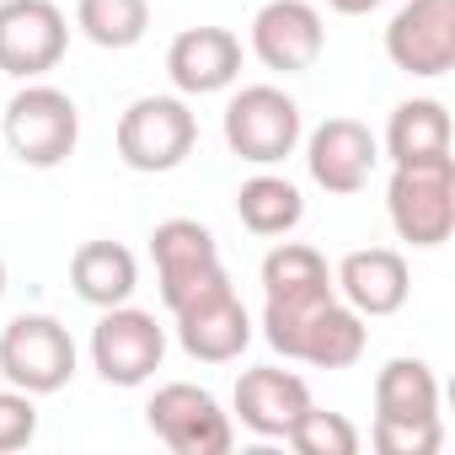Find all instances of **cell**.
I'll use <instances>...</instances> for the list:
<instances>
[{
  "mask_svg": "<svg viewBox=\"0 0 455 455\" xmlns=\"http://www.w3.org/2000/svg\"><path fill=\"white\" fill-rule=\"evenodd\" d=\"M370 444L380 455H434L444 444L439 423V380L428 359L396 354L375 375V428Z\"/></svg>",
  "mask_w": 455,
  "mask_h": 455,
  "instance_id": "obj_1",
  "label": "cell"
},
{
  "mask_svg": "<svg viewBox=\"0 0 455 455\" xmlns=\"http://www.w3.org/2000/svg\"><path fill=\"white\" fill-rule=\"evenodd\" d=\"M263 338L274 354L300 359L311 370H348L370 348V327L343 295H322L306 306H263Z\"/></svg>",
  "mask_w": 455,
  "mask_h": 455,
  "instance_id": "obj_2",
  "label": "cell"
},
{
  "mask_svg": "<svg viewBox=\"0 0 455 455\" xmlns=\"http://www.w3.org/2000/svg\"><path fill=\"white\" fill-rule=\"evenodd\" d=\"M150 258H156V284H161V306L177 316L209 295H225V290H236L231 274H225L220 263V242L209 225L198 220H161L156 231H150Z\"/></svg>",
  "mask_w": 455,
  "mask_h": 455,
  "instance_id": "obj_3",
  "label": "cell"
},
{
  "mask_svg": "<svg viewBox=\"0 0 455 455\" xmlns=\"http://www.w3.org/2000/svg\"><path fill=\"white\" fill-rule=\"evenodd\" d=\"M386 220L407 247H423V252L444 247L450 231H455V156L391 166Z\"/></svg>",
  "mask_w": 455,
  "mask_h": 455,
  "instance_id": "obj_4",
  "label": "cell"
},
{
  "mask_svg": "<svg viewBox=\"0 0 455 455\" xmlns=\"http://www.w3.org/2000/svg\"><path fill=\"white\" fill-rule=\"evenodd\" d=\"M0 134H6V150L22 166H60L76 156L81 145V108L70 92L49 86V81H22V92L6 102V118H0Z\"/></svg>",
  "mask_w": 455,
  "mask_h": 455,
  "instance_id": "obj_5",
  "label": "cell"
},
{
  "mask_svg": "<svg viewBox=\"0 0 455 455\" xmlns=\"http://www.w3.org/2000/svg\"><path fill=\"white\" fill-rule=\"evenodd\" d=\"M225 145H231L236 161L247 166H279L300 150L306 140V118L300 102L284 86H242L231 102H225Z\"/></svg>",
  "mask_w": 455,
  "mask_h": 455,
  "instance_id": "obj_6",
  "label": "cell"
},
{
  "mask_svg": "<svg viewBox=\"0 0 455 455\" xmlns=\"http://www.w3.org/2000/svg\"><path fill=\"white\" fill-rule=\"evenodd\" d=\"M76 338L60 316L28 311L0 327V375L28 396H54L76 380Z\"/></svg>",
  "mask_w": 455,
  "mask_h": 455,
  "instance_id": "obj_7",
  "label": "cell"
},
{
  "mask_svg": "<svg viewBox=\"0 0 455 455\" xmlns=\"http://www.w3.org/2000/svg\"><path fill=\"white\" fill-rule=\"evenodd\" d=\"M198 145V118L188 97H134L118 113V161L129 172H177Z\"/></svg>",
  "mask_w": 455,
  "mask_h": 455,
  "instance_id": "obj_8",
  "label": "cell"
},
{
  "mask_svg": "<svg viewBox=\"0 0 455 455\" xmlns=\"http://www.w3.org/2000/svg\"><path fill=\"white\" fill-rule=\"evenodd\" d=\"M145 423L150 434L177 450V455H225L236 444V423L214 402V391L193 386V380H166L156 386V396L145 402Z\"/></svg>",
  "mask_w": 455,
  "mask_h": 455,
  "instance_id": "obj_9",
  "label": "cell"
},
{
  "mask_svg": "<svg viewBox=\"0 0 455 455\" xmlns=\"http://www.w3.org/2000/svg\"><path fill=\"white\" fill-rule=\"evenodd\" d=\"M161 359H166V327L150 311L124 300V306H108L97 316V327H92V370L108 386L134 391L161 370Z\"/></svg>",
  "mask_w": 455,
  "mask_h": 455,
  "instance_id": "obj_10",
  "label": "cell"
},
{
  "mask_svg": "<svg viewBox=\"0 0 455 455\" xmlns=\"http://www.w3.org/2000/svg\"><path fill=\"white\" fill-rule=\"evenodd\" d=\"M70 49V22L54 0H0V76L44 81Z\"/></svg>",
  "mask_w": 455,
  "mask_h": 455,
  "instance_id": "obj_11",
  "label": "cell"
},
{
  "mask_svg": "<svg viewBox=\"0 0 455 455\" xmlns=\"http://www.w3.org/2000/svg\"><path fill=\"white\" fill-rule=\"evenodd\" d=\"M386 60L402 76L439 81L455 70V0H402L386 22Z\"/></svg>",
  "mask_w": 455,
  "mask_h": 455,
  "instance_id": "obj_12",
  "label": "cell"
},
{
  "mask_svg": "<svg viewBox=\"0 0 455 455\" xmlns=\"http://www.w3.org/2000/svg\"><path fill=\"white\" fill-rule=\"evenodd\" d=\"M252 54L263 70H279V76H306L322 49H327V22L311 0H268L252 17Z\"/></svg>",
  "mask_w": 455,
  "mask_h": 455,
  "instance_id": "obj_13",
  "label": "cell"
},
{
  "mask_svg": "<svg viewBox=\"0 0 455 455\" xmlns=\"http://www.w3.org/2000/svg\"><path fill=\"white\" fill-rule=\"evenodd\" d=\"M380 166V140L359 118H327L306 134V172L322 193L354 198Z\"/></svg>",
  "mask_w": 455,
  "mask_h": 455,
  "instance_id": "obj_14",
  "label": "cell"
},
{
  "mask_svg": "<svg viewBox=\"0 0 455 455\" xmlns=\"http://www.w3.org/2000/svg\"><path fill=\"white\" fill-rule=\"evenodd\" d=\"M177 97H214L242 81V38L231 28H182L166 49Z\"/></svg>",
  "mask_w": 455,
  "mask_h": 455,
  "instance_id": "obj_15",
  "label": "cell"
},
{
  "mask_svg": "<svg viewBox=\"0 0 455 455\" xmlns=\"http://www.w3.org/2000/svg\"><path fill=\"white\" fill-rule=\"evenodd\" d=\"M332 284H338V295H343L364 322H375V316H396V311L407 306V295H412V268H407V258H402L396 247H359V252H348V258L332 268Z\"/></svg>",
  "mask_w": 455,
  "mask_h": 455,
  "instance_id": "obj_16",
  "label": "cell"
},
{
  "mask_svg": "<svg viewBox=\"0 0 455 455\" xmlns=\"http://www.w3.org/2000/svg\"><path fill=\"white\" fill-rule=\"evenodd\" d=\"M172 322H177V343H182V354L198 359V364H231V359H242L247 343H252V311L242 306L236 290L209 295V300L177 311Z\"/></svg>",
  "mask_w": 455,
  "mask_h": 455,
  "instance_id": "obj_17",
  "label": "cell"
},
{
  "mask_svg": "<svg viewBox=\"0 0 455 455\" xmlns=\"http://www.w3.org/2000/svg\"><path fill=\"white\" fill-rule=\"evenodd\" d=\"M231 407H236L242 428H252L258 439H284L295 428V418L311 407V386L295 370L258 364V370H242V380L231 391Z\"/></svg>",
  "mask_w": 455,
  "mask_h": 455,
  "instance_id": "obj_18",
  "label": "cell"
},
{
  "mask_svg": "<svg viewBox=\"0 0 455 455\" xmlns=\"http://www.w3.org/2000/svg\"><path fill=\"white\" fill-rule=\"evenodd\" d=\"M70 284L86 306L108 311V306H124L134 300L140 290V263L124 242H81L76 258H70Z\"/></svg>",
  "mask_w": 455,
  "mask_h": 455,
  "instance_id": "obj_19",
  "label": "cell"
},
{
  "mask_svg": "<svg viewBox=\"0 0 455 455\" xmlns=\"http://www.w3.org/2000/svg\"><path fill=\"white\" fill-rule=\"evenodd\" d=\"M386 161L391 166H407V161H434V156H450V113L439 97H407L391 108L386 118Z\"/></svg>",
  "mask_w": 455,
  "mask_h": 455,
  "instance_id": "obj_20",
  "label": "cell"
},
{
  "mask_svg": "<svg viewBox=\"0 0 455 455\" xmlns=\"http://www.w3.org/2000/svg\"><path fill=\"white\" fill-rule=\"evenodd\" d=\"M322 295H338V284H332V268L316 247L279 242L263 258V306H306Z\"/></svg>",
  "mask_w": 455,
  "mask_h": 455,
  "instance_id": "obj_21",
  "label": "cell"
},
{
  "mask_svg": "<svg viewBox=\"0 0 455 455\" xmlns=\"http://www.w3.org/2000/svg\"><path fill=\"white\" fill-rule=\"evenodd\" d=\"M236 220L247 225L252 236H290L295 225L306 220V198H300V188L290 177L263 166L258 177H247L236 188Z\"/></svg>",
  "mask_w": 455,
  "mask_h": 455,
  "instance_id": "obj_22",
  "label": "cell"
},
{
  "mask_svg": "<svg viewBox=\"0 0 455 455\" xmlns=\"http://www.w3.org/2000/svg\"><path fill=\"white\" fill-rule=\"evenodd\" d=\"M76 28L97 49H134L150 33V0H81Z\"/></svg>",
  "mask_w": 455,
  "mask_h": 455,
  "instance_id": "obj_23",
  "label": "cell"
},
{
  "mask_svg": "<svg viewBox=\"0 0 455 455\" xmlns=\"http://www.w3.org/2000/svg\"><path fill=\"white\" fill-rule=\"evenodd\" d=\"M300 455H359V428L343 418V412H327V407H306L300 418H295V428L284 434Z\"/></svg>",
  "mask_w": 455,
  "mask_h": 455,
  "instance_id": "obj_24",
  "label": "cell"
},
{
  "mask_svg": "<svg viewBox=\"0 0 455 455\" xmlns=\"http://www.w3.org/2000/svg\"><path fill=\"white\" fill-rule=\"evenodd\" d=\"M33 439H38V396L6 386L0 391V455L28 450Z\"/></svg>",
  "mask_w": 455,
  "mask_h": 455,
  "instance_id": "obj_25",
  "label": "cell"
},
{
  "mask_svg": "<svg viewBox=\"0 0 455 455\" xmlns=\"http://www.w3.org/2000/svg\"><path fill=\"white\" fill-rule=\"evenodd\" d=\"M327 6H332L338 17H370L375 6H386V0H327Z\"/></svg>",
  "mask_w": 455,
  "mask_h": 455,
  "instance_id": "obj_26",
  "label": "cell"
},
{
  "mask_svg": "<svg viewBox=\"0 0 455 455\" xmlns=\"http://www.w3.org/2000/svg\"><path fill=\"white\" fill-rule=\"evenodd\" d=\"M0 300H6V258H0Z\"/></svg>",
  "mask_w": 455,
  "mask_h": 455,
  "instance_id": "obj_27",
  "label": "cell"
}]
</instances>
